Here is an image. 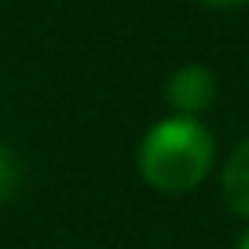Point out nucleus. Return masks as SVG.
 Returning a JSON list of instances; mask_svg holds the SVG:
<instances>
[{"mask_svg": "<svg viewBox=\"0 0 249 249\" xmlns=\"http://www.w3.org/2000/svg\"><path fill=\"white\" fill-rule=\"evenodd\" d=\"M216 140L198 117H165L140 143V176L161 195L195 191L213 169Z\"/></svg>", "mask_w": 249, "mask_h": 249, "instance_id": "f257e3e1", "label": "nucleus"}, {"mask_svg": "<svg viewBox=\"0 0 249 249\" xmlns=\"http://www.w3.org/2000/svg\"><path fill=\"white\" fill-rule=\"evenodd\" d=\"M165 99L179 117H198L216 99V77L205 66H179L165 85Z\"/></svg>", "mask_w": 249, "mask_h": 249, "instance_id": "f03ea898", "label": "nucleus"}, {"mask_svg": "<svg viewBox=\"0 0 249 249\" xmlns=\"http://www.w3.org/2000/svg\"><path fill=\"white\" fill-rule=\"evenodd\" d=\"M220 187H224L227 209L249 220V136L231 150V158H227V165H224Z\"/></svg>", "mask_w": 249, "mask_h": 249, "instance_id": "7ed1b4c3", "label": "nucleus"}, {"mask_svg": "<svg viewBox=\"0 0 249 249\" xmlns=\"http://www.w3.org/2000/svg\"><path fill=\"white\" fill-rule=\"evenodd\" d=\"M15 179H18V169H15V161H11V158L4 154V150H0V198L15 191Z\"/></svg>", "mask_w": 249, "mask_h": 249, "instance_id": "20e7f679", "label": "nucleus"}, {"mask_svg": "<svg viewBox=\"0 0 249 249\" xmlns=\"http://www.w3.org/2000/svg\"><path fill=\"white\" fill-rule=\"evenodd\" d=\"M202 4H209V8H224V11H231V8H242V4H249V0H202Z\"/></svg>", "mask_w": 249, "mask_h": 249, "instance_id": "39448f33", "label": "nucleus"}, {"mask_svg": "<svg viewBox=\"0 0 249 249\" xmlns=\"http://www.w3.org/2000/svg\"><path fill=\"white\" fill-rule=\"evenodd\" d=\"M234 249H249V231H246V234L238 238V246H234Z\"/></svg>", "mask_w": 249, "mask_h": 249, "instance_id": "423d86ee", "label": "nucleus"}]
</instances>
